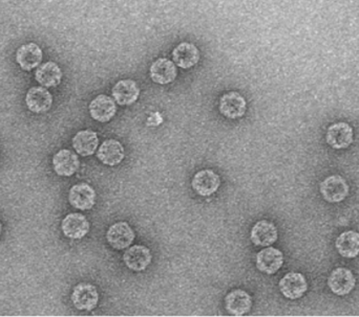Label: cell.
<instances>
[{
  "label": "cell",
  "mask_w": 359,
  "mask_h": 317,
  "mask_svg": "<svg viewBox=\"0 0 359 317\" xmlns=\"http://www.w3.org/2000/svg\"><path fill=\"white\" fill-rule=\"evenodd\" d=\"M42 51L36 43L22 45L16 51V61L24 71H33L42 60Z\"/></svg>",
  "instance_id": "7402d4cb"
},
{
  "label": "cell",
  "mask_w": 359,
  "mask_h": 317,
  "mask_svg": "<svg viewBox=\"0 0 359 317\" xmlns=\"http://www.w3.org/2000/svg\"><path fill=\"white\" fill-rule=\"evenodd\" d=\"M98 135L93 130L79 131L73 137V147L79 155L86 156L94 155L98 149Z\"/></svg>",
  "instance_id": "cb8c5ba5"
},
{
  "label": "cell",
  "mask_w": 359,
  "mask_h": 317,
  "mask_svg": "<svg viewBox=\"0 0 359 317\" xmlns=\"http://www.w3.org/2000/svg\"><path fill=\"white\" fill-rule=\"evenodd\" d=\"M150 75L154 83L165 85L175 81L177 75V67L170 60L159 58L150 67Z\"/></svg>",
  "instance_id": "ac0fdd59"
},
{
  "label": "cell",
  "mask_w": 359,
  "mask_h": 317,
  "mask_svg": "<svg viewBox=\"0 0 359 317\" xmlns=\"http://www.w3.org/2000/svg\"><path fill=\"white\" fill-rule=\"evenodd\" d=\"M72 302L78 310H94L99 302L98 290L92 284H78L72 293Z\"/></svg>",
  "instance_id": "3957f363"
},
{
  "label": "cell",
  "mask_w": 359,
  "mask_h": 317,
  "mask_svg": "<svg viewBox=\"0 0 359 317\" xmlns=\"http://www.w3.org/2000/svg\"><path fill=\"white\" fill-rule=\"evenodd\" d=\"M221 185V178L212 170H202L193 176L191 187L198 195L208 197L214 195Z\"/></svg>",
  "instance_id": "30bf717a"
},
{
  "label": "cell",
  "mask_w": 359,
  "mask_h": 317,
  "mask_svg": "<svg viewBox=\"0 0 359 317\" xmlns=\"http://www.w3.org/2000/svg\"><path fill=\"white\" fill-rule=\"evenodd\" d=\"M61 230L67 238L79 240L90 232V222L82 214L71 213L63 220Z\"/></svg>",
  "instance_id": "7c38bea8"
},
{
  "label": "cell",
  "mask_w": 359,
  "mask_h": 317,
  "mask_svg": "<svg viewBox=\"0 0 359 317\" xmlns=\"http://www.w3.org/2000/svg\"><path fill=\"white\" fill-rule=\"evenodd\" d=\"M125 148L115 139H107L97 151V157L106 166H118L125 160Z\"/></svg>",
  "instance_id": "44dd1931"
},
{
  "label": "cell",
  "mask_w": 359,
  "mask_h": 317,
  "mask_svg": "<svg viewBox=\"0 0 359 317\" xmlns=\"http://www.w3.org/2000/svg\"><path fill=\"white\" fill-rule=\"evenodd\" d=\"M220 112L227 119H235L244 117L247 111V102L239 92H230L223 94L218 105Z\"/></svg>",
  "instance_id": "8992f818"
},
{
  "label": "cell",
  "mask_w": 359,
  "mask_h": 317,
  "mask_svg": "<svg viewBox=\"0 0 359 317\" xmlns=\"http://www.w3.org/2000/svg\"><path fill=\"white\" fill-rule=\"evenodd\" d=\"M26 103L28 108L32 112L43 113L51 109L53 105V96L49 90L42 86H35L30 88L26 96Z\"/></svg>",
  "instance_id": "d6986e66"
},
{
  "label": "cell",
  "mask_w": 359,
  "mask_h": 317,
  "mask_svg": "<svg viewBox=\"0 0 359 317\" xmlns=\"http://www.w3.org/2000/svg\"><path fill=\"white\" fill-rule=\"evenodd\" d=\"M135 237V232L127 222L113 224L106 232L107 242L117 250L129 248L133 244Z\"/></svg>",
  "instance_id": "5b68a950"
},
{
  "label": "cell",
  "mask_w": 359,
  "mask_h": 317,
  "mask_svg": "<svg viewBox=\"0 0 359 317\" xmlns=\"http://www.w3.org/2000/svg\"><path fill=\"white\" fill-rule=\"evenodd\" d=\"M319 191L327 203H340L348 196L349 185L344 177L331 175L321 183Z\"/></svg>",
  "instance_id": "6da1fadb"
},
{
  "label": "cell",
  "mask_w": 359,
  "mask_h": 317,
  "mask_svg": "<svg viewBox=\"0 0 359 317\" xmlns=\"http://www.w3.org/2000/svg\"><path fill=\"white\" fill-rule=\"evenodd\" d=\"M152 260V252H150V248L144 245H135V246L129 247L123 255V261L127 268L136 271V273L145 271L150 266Z\"/></svg>",
  "instance_id": "8fae6325"
},
{
  "label": "cell",
  "mask_w": 359,
  "mask_h": 317,
  "mask_svg": "<svg viewBox=\"0 0 359 317\" xmlns=\"http://www.w3.org/2000/svg\"><path fill=\"white\" fill-rule=\"evenodd\" d=\"M278 287L285 298L289 300H297L306 293L308 290V283L302 273H289L280 280Z\"/></svg>",
  "instance_id": "52a82bcc"
},
{
  "label": "cell",
  "mask_w": 359,
  "mask_h": 317,
  "mask_svg": "<svg viewBox=\"0 0 359 317\" xmlns=\"http://www.w3.org/2000/svg\"><path fill=\"white\" fill-rule=\"evenodd\" d=\"M336 250L346 259L356 258L359 255V234L354 230H346L336 239Z\"/></svg>",
  "instance_id": "603a6c76"
},
{
  "label": "cell",
  "mask_w": 359,
  "mask_h": 317,
  "mask_svg": "<svg viewBox=\"0 0 359 317\" xmlns=\"http://www.w3.org/2000/svg\"><path fill=\"white\" fill-rule=\"evenodd\" d=\"M173 59L175 65L181 69H191L199 62L200 51L193 43H180L173 51Z\"/></svg>",
  "instance_id": "ffe728a7"
},
{
  "label": "cell",
  "mask_w": 359,
  "mask_h": 317,
  "mask_svg": "<svg viewBox=\"0 0 359 317\" xmlns=\"http://www.w3.org/2000/svg\"><path fill=\"white\" fill-rule=\"evenodd\" d=\"M96 191L88 183H77L70 189L69 201L72 207L81 211L92 209L96 205Z\"/></svg>",
  "instance_id": "277c9868"
},
{
  "label": "cell",
  "mask_w": 359,
  "mask_h": 317,
  "mask_svg": "<svg viewBox=\"0 0 359 317\" xmlns=\"http://www.w3.org/2000/svg\"><path fill=\"white\" fill-rule=\"evenodd\" d=\"M328 286L336 295H348L354 289L356 280L352 271L344 267L336 268L328 277Z\"/></svg>",
  "instance_id": "ba28073f"
},
{
  "label": "cell",
  "mask_w": 359,
  "mask_h": 317,
  "mask_svg": "<svg viewBox=\"0 0 359 317\" xmlns=\"http://www.w3.org/2000/svg\"><path fill=\"white\" fill-rule=\"evenodd\" d=\"M53 168L56 174L63 177H71L79 170L80 160L77 154L71 150L63 149L53 157Z\"/></svg>",
  "instance_id": "4fadbf2b"
},
{
  "label": "cell",
  "mask_w": 359,
  "mask_h": 317,
  "mask_svg": "<svg viewBox=\"0 0 359 317\" xmlns=\"http://www.w3.org/2000/svg\"><path fill=\"white\" fill-rule=\"evenodd\" d=\"M253 298L248 292L242 289H235L225 298V308L233 316H242L250 311Z\"/></svg>",
  "instance_id": "5bb4252c"
},
{
  "label": "cell",
  "mask_w": 359,
  "mask_h": 317,
  "mask_svg": "<svg viewBox=\"0 0 359 317\" xmlns=\"http://www.w3.org/2000/svg\"><path fill=\"white\" fill-rule=\"evenodd\" d=\"M1 232H3V224L0 222V234H1Z\"/></svg>",
  "instance_id": "484cf974"
},
{
  "label": "cell",
  "mask_w": 359,
  "mask_h": 317,
  "mask_svg": "<svg viewBox=\"0 0 359 317\" xmlns=\"http://www.w3.org/2000/svg\"><path fill=\"white\" fill-rule=\"evenodd\" d=\"M255 264L261 273L274 275L284 264V255L280 249L268 246L257 253Z\"/></svg>",
  "instance_id": "9c48e42d"
},
{
  "label": "cell",
  "mask_w": 359,
  "mask_h": 317,
  "mask_svg": "<svg viewBox=\"0 0 359 317\" xmlns=\"http://www.w3.org/2000/svg\"><path fill=\"white\" fill-rule=\"evenodd\" d=\"M113 98L120 106H129L138 100L140 88L134 80H121L113 87Z\"/></svg>",
  "instance_id": "e0dca14e"
},
{
  "label": "cell",
  "mask_w": 359,
  "mask_h": 317,
  "mask_svg": "<svg viewBox=\"0 0 359 317\" xmlns=\"http://www.w3.org/2000/svg\"><path fill=\"white\" fill-rule=\"evenodd\" d=\"M278 228L272 222L267 221V220H261V221L257 222L251 230V242L255 246H271L278 241Z\"/></svg>",
  "instance_id": "2e32d148"
},
{
  "label": "cell",
  "mask_w": 359,
  "mask_h": 317,
  "mask_svg": "<svg viewBox=\"0 0 359 317\" xmlns=\"http://www.w3.org/2000/svg\"><path fill=\"white\" fill-rule=\"evenodd\" d=\"M88 109H90V117L99 123H107L115 117L117 112L115 100L105 94L96 96L90 102Z\"/></svg>",
  "instance_id": "9a60e30c"
},
{
  "label": "cell",
  "mask_w": 359,
  "mask_h": 317,
  "mask_svg": "<svg viewBox=\"0 0 359 317\" xmlns=\"http://www.w3.org/2000/svg\"><path fill=\"white\" fill-rule=\"evenodd\" d=\"M35 79L45 87H56L61 83L63 71L55 62H47L37 69Z\"/></svg>",
  "instance_id": "d4e9b609"
},
{
  "label": "cell",
  "mask_w": 359,
  "mask_h": 317,
  "mask_svg": "<svg viewBox=\"0 0 359 317\" xmlns=\"http://www.w3.org/2000/svg\"><path fill=\"white\" fill-rule=\"evenodd\" d=\"M326 141L335 150L346 149L354 141L353 128L349 123L340 121L330 126L326 135Z\"/></svg>",
  "instance_id": "7a4b0ae2"
}]
</instances>
